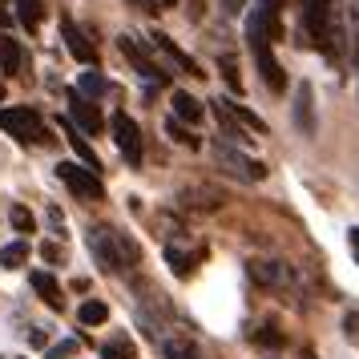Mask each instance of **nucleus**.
<instances>
[{
	"instance_id": "obj_1",
	"label": "nucleus",
	"mask_w": 359,
	"mask_h": 359,
	"mask_svg": "<svg viewBox=\"0 0 359 359\" xmlns=\"http://www.w3.org/2000/svg\"><path fill=\"white\" fill-rule=\"evenodd\" d=\"M89 250H93V259H97L101 271H114V275H126V271L137 266V259H142V250H137V243H133L130 234L109 230V226L89 230Z\"/></svg>"
},
{
	"instance_id": "obj_2",
	"label": "nucleus",
	"mask_w": 359,
	"mask_h": 359,
	"mask_svg": "<svg viewBox=\"0 0 359 359\" xmlns=\"http://www.w3.org/2000/svg\"><path fill=\"white\" fill-rule=\"evenodd\" d=\"M210 154H214V162L222 165L226 174H234L238 182H266V165H262L259 158L243 154V149H234L230 142H214Z\"/></svg>"
},
{
	"instance_id": "obj_3",
	"label": "nucleus",
	"mask_w": 359,
	"mask_h": 359,
	"mask_svg": "<svg viewBox=\"0 0 359 359\" xmlns=\"http://www.w3.org/2000/svg\"><path fill=\"white\" fill-rule=\"evenodd\" d=\"M0 130H8L17 142L25 146H36V142H49V133H45V121L36 109L29 105H17V109H0Z\"/></svg>"
},
{
	"instance_id": "obj_4",
	"label": "nucleus",
	"mask_w": 359,
	"mask_h": 359,
	"mask_svg": "<svg viewBox=\"0 0 359 359\" xmlns=\"http://www.w3.org/2000/svg\"><path fill=\"white\" fill-rule=\"evenodd\" d=\"M246 41L250 49H271V41H278V0H259L246 20Z\"/></svg>"
},
{
	"instance_id": "obj_5",
	"label": "nucleus",
	"mask_w": 359,
	"mask_h": 359,
	"mask_svg": "<svg viewBox=\"0 0 359 359\" xmlns=\"http://www.w3.org/2000/svg\"><path fill=\"white\" fill-rule=\"evenodd\" d=\"M114 142H117V149H121V158H126L133 170H142V162H146L142 126H137L130 114H114Z\"/></svg>"
},
{
	"instance_id": "obj_6",
	"label": "nucleus",
	"mask_w": 359,
	"mask_h": 359,
	"mask_svg": "<svg viewBox=\"0 0 359 359\" xmlns=\"http://www.w3.org/2000/svg\"><path fill=\"white\" fill-rule=\"evenodd\" d=\"M57 178L65 182L77 198H85V202H101V198H105V186H101V178L89 170V165L61 162V165H57Z\"/></svg>"
},
{
	"instance_id": "obj_7",
	"label": "nucleus",
	"mask_w": 359,
	"mask_h": 359,
	"mask_svg": "<svg viewBox=\"0 0 359 359\" xmlns=\"http://www.w3.org/2000/svg\"><path fill=\"white\" fill-rule=\"evenodd\" d=\"M331 17H335V0H307L303 4V25H307L311 45H327L331 41Z\"/></svg>"
},
{
	"instance_id": "obj_8",
	"label": "nucleus",
	"mask_w": 359,
	"mask_h": 359,
	"mask_svg": "<svg viewBox=\"0 0 359 359\" xmlns=\"http://www.w3.org/2000/svg\"><path fill=\"white\" fill-rule=\"evenodd\" d=\"M117 45H121V53H126V61H130V65L137 69V73H142L149 85H162V81H165V73L154 65V61H149L146 49H137V41H133V36H117Z\"/></svg>"
},
{
	"instance_id": "obj_9",
	"label": "nucleus",
	"mask_w": 359,
	"mask_h": 359,
	"mask_svg": "<svg viewBox=\"0 0 359 359\" xmlns=\"http://www.w3.org/2000/svg\"><path fill=\"white\" fill-rule=\"evenodd\" d=\"M69 117H73L85 133H101V130H105V117L97 114V105H93L89 97H81L77 89L69 93Z\"/></svg>"
},
{
	"instance_id": "obj_10",
	"label": "nucleus",
	"mask_w": 359,
	"mask_h": 359,
	"mask_svg": "<svg viewBox=\"0 0 359 359\" xmlns=\"http://www.w3.org/2000/svg\"><path fill=\"white\" fill-rule=\"evenodd\" d=\"M61 36H65V49L73 53V61H81V65H93V61H97V49L89 45V36H85L69 17L61 20Z\"/></svg>"
},
{
	"instance_id": "obj_11",
	"label": "nucleus",
	"mask_w": 359,
	"mask_h": 359,
	"mask_svg": "<svg viewBox=\"0 0 359 359\" xmlns=\"http://www.w3.org/2000/svg\"><path fill=\"white\" fill-rule=\"evenodd\" d=\"M294 121H299L303 133L319 130V126H315V89H311V81H303L299 89H294Z\"/></svg>"
},
{
	"instance_id": "obj_12",
	"label": "nucleus",
	"mask_w": 359,
	"mask_h": 359,
	"mask_svg": "<svg viewBox=\"0 0 359 359\" xmlns=\"http://www.w3.org/2000/svg\"><path fill=\"white\" fill-rule=\"evenodd\" d=\"M255 61H259V73H262V81H266V89H271V93H283V89H287V73H283V65L275 61V53L255 49Z\"/></svg>"
},
{
	"instance_id": "obj_13",
	"label": "nucleus",
	"mask_w": 359,
	"mask_h": 359,
	"mask_svg": "<svg viewBox=\"0 0 359 359\" xmlns=\"http://www.w3.org/2000/svg\"><path fill=\"white\" fill-rule=\"evenodd\" d=\"M29 283H33V291L41 294L53 311H65V294H61V287H57V278H53L49 271H33V275H29Z\"/></svg>"
},
{
	"instance_id": "obj_14",
	"label": "nucleus",
	"mask_w": 359,
	"mask_h": 359,
	"mask_svg": "<svg viewBox=\"0 0 359 359\" xmlns=\"http://www.w3.org/2000/svg\"><path fill=\"white\" fill-rule=\"evenodd\" d=\"M61 130H65V137H69V146H73V154L81 158V165H89V170L97 174V170H101V162H97V154L89 149V142H85V137H81V130H77L73 121H61Z\"/></svg>"
},
{
	"instance_id": "obj_15",
	"label": "nucleus",
	"mask_w": 359,
	"mask_h": 359,
	"mask_svg": "<svg viewBox=\"0 0 359 359\" xmlns=\"http://www.w3.org/2000/svg\"><path fill=\"white\" fill-rule=\"evenodd\" d=\"M170 105H174V121H182V126H198V121H202V105H198V101L190 97V93L174 89Z\"/></svg>"
},
{
	"instance_id": "obj_16",
	"label": "nucleus",
	"mask_w": 359,
	"mask_h": 359,
	"mask_svg": "<svg viewBox=\"0 0 359 359\" xmlns=\"http://www.w3.org/2000/svg\"><path fill=\"white\" fill-rule=\"evenodd\" d=\"M154 45H158V49L165 53V57H170V61H174V65H182V73H190V77H206V73H202V69L194 65V61H190V57H186V53L178 49V45H174V41H170V36H154Z\"/></svg>"
},
{
	"instance_id": "obj_17",
	"label": "nucleus",
	"mask_w": 359,
	"mask_h": 359,
	"mask_svg": "<svg viewBox=\"0 0 359 359\" xmlns=\"http://www.w3.org/2000/svg\"><path fill=\"white\" fill-rule=\"evenodd\" d=\"M17 20L29 33H36L41 20H45V4H41V0H17Z\"/></svg>"
},
{
	"instance_id": "obj_18",
	"label": "nucleus",
	"mask_w": 359,
	"mask_h": 359,
	"mask_svg": "<svg viewBox=\"0 0 359 359\" xmlns=\"http://www.w3.org/2000/svg\"><path fill=\"white\" fill-rule=\"evenodd\" d=\"M25 65V53H20L17 41H8V36H0V73H20Z\"/></svg>"
},
{
	"instance_id": "obj_19",
	"label": "nucleus",
	"mask_w": 359,
	"mask_h": 359,
	"mask_svg": "<svg viewBox=\"0 0 359 359\" xmlns=\"http://www.w3.org/2000/svg\"><path fill=\"white\" fill-rule=\"evenodd\" d=\"M162 355H165V359H206L190 339H165V343H162Z\"/></svg>"
},
{
	"instance_id": "obj_20",
	"label": "nucleus",
	"mask_w": 359,
	"mask_h": 359,
	"mask_svg": "<svg viewBox=\"0 0 359 359\" xmlns=\"http://www.w3.org/2000/svg\"><path fill=\"white\" fill-rule=\"evenodd\" d=\"M77 315H81L85 327H97V323H105V319H109V303H101V299H85Z\"/></svg>"
},
{
	"instance_id": "obj_21",
	"label": "nucleus",
	"mask_w": 359,
	"mask_h": 359,
	"mask_svg": "<svg viewBox=\"0 0 359 359\" xmlns=\"http://www.w3.org/2000/svg\"><path fill=\"white\" fill-rule=\"evenodd\" d=\"M218 69H222V77H226L230 93H238V97H243V77H238V61H234L230 53H222V57H218Z\"/></svg>"
},
{
	"instance_id": "obj_22",
	"label": "nucleus",
	"mask_w": 359,
	"mask_h": 359,
	"mask_svg": "<svg viewBox=\"0 0 359 359\" xmlns=\"http://www.w3.org/2000/svg\"><path fill=\"white\" fill-rule=\"evenodd\" d=\"M214 117L222 121V130H226V137H234V142H243L246 133H243V126L234 121V114L226 109V101H214Z\"/></svg>"
},
{
	"instance_id": "obj_23",
	"label": "nucleus",
	"mask_w": 359,
	"mask_h": 359,
	"mask_svg": "<svg viewBox=\"0 0 359 359\" xmlns=\"http://www.w3.org/2000/svg\"><path fill=\"white\" fill-rule=\"evenodd\" d=\"M25 259H29V243H8L0 246V266H25Z\"/></svg>"
},
{
	"instance_id": "obj_24",
	"label": "nucleus",
	"mask_w": 359,
	"mask_h": 359,
	"mask_svg": "<svg viewBox=\"0 0 359 359\" xmlns=\"http://www.w3.org/2000/svg\"><path fill=\"white\" fill-rule=\"evenodd\" d=\"M250 278L262 283V287H275L283 278V271H278V262H250Z\"/></svg>"
},
{
	"instance_id": "obj_25",
	"label": "nucleus",
	"mask_w": 359,
	"mask_h": 359,
	"mask_svg": "<svg viewBox=\"0 0 359 359\" xmlns=\"http://www.w3.org/2000/svg\"><path fill=\"white\" fill-rule=\"evenodd\" d=\"M77 93H81V97H101V93H105V77H101V73H81V77H77Z\"/></svg>"
},
{
	"instance_id": "obj_26",
	"label": "nucleus",
	"mask_w": 359,
	"mask_h": 359,
	"mask_svg": "<svg viewBox=\"0 0 359 359\" xmlns=\"http://www.w3.org/2000/svg\"><path fill=\"white\" fill-rule=\"evenodd\" d=\"M226 109L234 114V121H238L243 130H250V133H262V130H266V126H262V117H255L246 105H234V101H226Z\"/></svg>"
},
{
	"instance_id": "obj_27",
	"label": "nucleus",
	"mask_w": 359,
	"mask_h": 359,
	"mask_svg": "<svg viewBox=\"0 0 359 359\" xmlns=\"http://www.w3.org/2000/svg\"><path fill=\"white\" fill-rule=\"evenodd\" d=\"M101 355H105V359H137V355H133V343L130 339H109L105 347H101Z\"/></svg>"
},
{
	"instance_id": "obj_28",
	"label": "nucleus",
	"mask_w": 359,
	"mask_h": 359,
	"mask_svg": "<svg viewBox=\"0 0 359 359\" xmlns=\"http://www.w3.org/2000/svg\"><path fill=\"white\" fill-rule=\"evenodd\" d=\"M165 133H170V137H174V142H182V146H190V149H198V137L190 130H186V126H182V121H174V117H170V121H165Z\"/></svg>"
},
{
	"instance_id": "obj_29",
	"label": "nucleus",
	"mask_w": 359,
	"mask_h": 359,
	"mask_svg": "<svg viewBox=\"0 0 359 359\" xmlns=\"http://www.w3.org/2000/svg\"><path fill=\"white\" fill-rule=\"evenodd\" d=\"M73 355H77V339H61L45 351V359H73Z\"/></svg>"
},
{
	"instance_id": "obj_30",
	"label": "nucleus",
	"mask_w": 359,
	"mask_h": 359,
	"mask_svg": "<svg viewBox=\"0 0 359 359\" xmlns=\"http://www.w3.org/2000/svg\"><path fill=\"white\" fill-rule=\"evenodd\" d=\"M8 218H13V226H17L20 234H33L36 222H33V214L25 210V206H13V214H8Z\"/></svg>"
},
{
	"instance_id": "obj_31",
	"label": "nucleus",
	"mask_w": 359,
	"mask_h": 359,
	"mask_svg": "<svg viewBox=\"0 0 359 359\" xmlns=\"http://www.w3.org/2000/svg\"><path fill=\"white\" fill-rule=\"evenodd\" d=\"M41 259H45V262H61V246L45 243V246H41Z\"/></svg>"
},
{
	"instance_id": "obj_32",
	"label": "nucleus",
	"mask_w": 359,
	"mask_h": 359,
	"mask_svg": "<svg viewBox=\"0 0 359 359\" xmlns=\"http://www.w3.org/2000/svg\"><path fill=\"white\" fill-rule=\"evenodd\" d=\"M243 8H246V0H222V13H226V17H238Z\"/></svg>"
},
{
	"instance_id": "obj_33",
	"label": "nucleus",
	"mask_w": 359,
	"mask_h": 359,
	"mask_svg": "<svg viewBox=\"0 0 359 359\" xmlns=\"http://www.w3.org/2000/svg\"><path fill=\"white\" fill-rule=\"evenodd\" d=\"M343 327H347V335L359 343V315H347V323H343Z\"/></svg>"
},
{
	"instance_id": "obj_34",
	"label": "nucleus",
	"mask_w": 359,
	"mask_h": 359,
	"mask_svg": "<svg viewBox=\"0 0 359 359\" xmlns=\"http://www.w3.org/2000/svg\"><path fill=\"white\" fill-rule=\"evenodd\" d=\"M29 343H33V347H45V343H49V335H45V331H33V335H29Z\"/></svg>"
},
{
	"instance_id": "obj_35",
	"label": "nucleus",
	"mask_w": 359,
	"mask_h": 359,
	"mask_svg": "<svg viewBox=\"0 0 359 359\" xmlns=\"http://www.w3.org/2000/svg\"><path fill=\"white\" fill-rule=\"evenodd\" d=\"M146 4H154V8H174L178 0H146Z\"/></svg>"
},
{
	"instance_id": "obj_36",
	"label": "nucleus",
	"mask_w": 359,
	"mask_h": 359,
	"mask_svg": "<svg viewBox=\"0 0 359 359\" xmlns=\"http://www.w3.org/2000/svg\"><path fill=\"white\" fill-rule=\"evenodd\" d=\"M351 250H355V259H359V226L351 230Z\"/></svg>"
},
{
	"instance_id": "obj_37",
	"label": "nucleus",
	"mask_w": 359,
	"mask_h": 359,
	"mask_svg": "<svg viewBox=\"0 0 359 359\" xmlns=\"http://www.w3.org/2000/svg\"><path fill=\"white\" fill-rule=\"evenodd\" d=\"M4 25H13V13H4V8H0V29H4Z\"/></svg>"
},
{
	"instance_id": "obj_38",
	"label": "nucleus",
	"mask_w": 359,
	"mask_h": 359,
	"mask_svg": "<svg viewBox=\"0 0 359 359\" xmlns=\"http://www.w3.org/2000/svg\"><path fill=\"white\" fill-rule=\"evenodd\" d=\"M0 97H4V77H0Z\"/></svg>"
}]
</instances>
